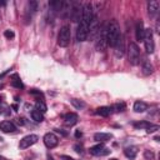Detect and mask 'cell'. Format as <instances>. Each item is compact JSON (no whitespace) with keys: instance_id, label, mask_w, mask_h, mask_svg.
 Instances as JSON below:
<instances>
[{"instance_id":"28","label":"cell","mask_w":160,"mask_h":160,"mask_svg":"<svg viewBox=\"0 0 160 160\" xmlns=\"http://www.w3.org/2000/svg\"><path fill=\"white\" fill-rule=\"evenodd\" d=\"M144 159L145 160H154L155 159V155L151 150H145L144 151Z\"/></svg>"},{"instance_id":"38","label":"cell","mask_w":160,"mask_h":160,"mask_svg":"<svg viewBox=\"0 0 160 160\" xmlns=\"http://www.w3.org/2000/svg\"><path fill=\"white\" fill-rule=\"evenodd\" d=\"M110 160H118V159H110Z\"/></svg>"},{"instance_id":"25","label":"cell","mask_w":160,"mask_h":160,"mask_svg":"<svg viewBox=\"0 0 160 160\" xmlns=\"http://www.w3.org/2000/svg\"><path fill=\"white\" fill-rule=\"evenodd\" d=\"M35 109L44 114V112L48 110V106L45 105V102H44L42 100H40V101H36V104H35Z\"/></svg>"},{"instance_id":"21","label":"cell","mask_w":160,"mask_h":160,"mask_svg":"<svg viewBox=\"0 0 160 160\" xmlns=\"http://www.w3.org/2000/svg\"><path fill=\"white\" fill-rule=\"evenodd\" d=\"M11 85L14 88H16V89H22L24 88V84L21 82V80H20V78H19L18 74H14L11 76Z\"/></svg>"},{"instance_id":"29","label":"cell","mask_w":160,"mask_h":160,"mask_svg":"<svg viewBox=\"0 0 160 160\" xmlns=\"http://www.w3.org/2000/svg\"><path fill=\"white\" fill-rule=\"evenodd\" d=\"M4 36H5L6 39H12V38L15 36V34H14V31H12V30H5Z\"/></svg>"},{"instance_id":"2","label":"cell","mask_w":160,"mask_h":160,"mask_svg":"<svg viewBox=\"0 0 160 160\" xmlns=\"http://www.w3.org/2000/svg\"><path fill=\"white\" fill-rule=\"evenodd\" d=\"M71 39V30L69 25H64L60 28V31L58 34V45L61 48H66Z\"/></svg>"},{"instance_id":"37","label":"cell","mask_w":160,"mask_h":160,"mask_svg":"<svg viewBox=\"0 0 160 160\" xmlns=\"http://www.w3.org/2000/svg\"><path fill=\"white\" fill-rule=\"evenodd\" d=\"M1 141H2V138H0V142H1Z\"/></svg>"},{"instance_id":"18","label":"cell","mask_w":160,"mask_h":160,"mask_svg":"<svg viewBox=\"0 0 160 160\" xmlns=\"http://www.w3.org/2000/svg\"><path fill=\"white\" fill-rule=\"evenodd\" d=\"M115 48V54L118 58H121L122 54H124V40H122V36H120V39L118 40L116 45L114 46Z\"/></svg>"},{"instance_id":"15","label":"cell","mask_w":160,"mask_h":160,"mask_svg":"<svg viewBox=\"0 0 160 160\" xmlns=\"http://www.w3.org/2000/svg\"><path fill=\"white\" fill-rule=\"evenodd\" d=\"M159 11V1L156 0H152V1H149L148 2V12L150 16H155Z\"/></svg>"},{"instance_id":"30","label":"cell","mask_w":160,"mask_h":160,"mask_svg":"<svg viewBox=\"0 0 160 160\" xmlns=\"http://www.w3.org/2000/svg\"><path fill=\"white\" fill-rule=\"evenodd\" d=\"M156 130H159V125H155V124H152L149 129H146V132H154V131H156Z\"/></svg>"},{"instance_id":"14","label":"cell","mask_w":160,"mask_h":160,"mask_svg":"<svg viewBox=\"0 0 160 160\" xmlns=\"http://www.w3.org/2000/svg\"><path fill=\"white\" fill-rule=\"evenodd\" d=\"M110 139H112V134L110 132H96L94 135V140L98 142H105V141H109Z\"/></svg>"},{"instance_id":"1","label":"cell","mask_w":160,"mask_h":160,"mask_svg":"<svg viewBox=\"0 0 160 160\" xmlns=\"http://www.w3.org/2000/svg\"><path fill=\"white\" fill-rule=\"evenodd\" d=\"M121 32H120V26L116 20H110L106 24V40H108V46L114 48L120 39Z\"/></svg>"},{"instance_id":"22","label":"cell","mask_w":160,"mask_h":160,"mask_svg":"<svg viewBox=\"0 0 160 160\" xmlns=\"http://www.w3.org/2000/svg\"><path fill=\"white\" fill-rule=\"evenodd\" d=\"M30 115H31V119H32L34 121H36V122H41V121L44 120V115H42V112H40V111L36 110V109L31 110Z\"/></svg>"},{"instance_id":"36","label":"cell","mask_w":160,"mask_h":160,"mask_svg":"<svg viewBox=\"0 0 160 160\" xmlns=\"http://www.w3.org/2000/svg\"><path fill=\"white\" fill-rule=\"evenodd\" d=\"M1 101H2V96L0 95V104H1Z\"/></svg>"},{"instance_id":"7","label":"cell","mask_w":160,"mask_h":160,"mask_svg":"<svg viewBox=\"0 0 160 160\" xmlns=\"http://www.w3.org/2000/svg\"><path fill=\"white\" fill-rule=\"evenodd\" d=\"M89 152L94 156H104V155H108L110 152V149H108L102 142H99V144L91 146L89 149Z\"/></svg>"},{"instance_id":"23","label":"cell","mask_w":160,"mask_h":160,"mask_svg":"<svg viewBox=\"0 0 160 160\" xmlns=\"http://www.w3.org/2000/svg\"><path fill=\"white\" fill-rule=\"evenodd\" d=\"M70 101H71V105H72L75 109H78V110L85 108V102H84L82 100H80V99H75V98H74V99H71Z\"/></svg>"},{"instance_id":"27","label":"cell","mask_w":160,"mask_h":160,"mask_svg":"<svg viewBox=\"0 0 160 160\" xmlns=\"http://www.w3.org/2000/svg\"><path fill=\"white\" fill-rule=\"evenodd\" d=\"M124 109H125V104H124V102H121V104H115V105H112V106H111L112 112H114V111L119 112V111H122Z\"/></svg>"},{"instance_id":"12","label":"cell","mask_w":160,"mask_h":160,"mask_svg":"<svg viewBox=\"0 0 160 160\" xmlns=\"http://www.w3.org/2000/svg\"><path fill=\"white\" fill-rule=\"evenodd\" d=\"M78 122V115L75 112H69L64 115V124L66 126H74Z\"/></svg>"},{"instance_id":"8","label":"cell","mask_w":160,"mask_h":160,"mask_svg":"<svg viewBox=\"0 0 160 160\" xmlns=\"http://www.w3.org/2000/svg\"><path fill=\"white\" fill-rule=\"evenodd\" d=\"M38 140H39V136H38V135H35V134L26 135V136H24V138L20 140L19 148H20V149H28V148H30L31 145L36 144V142H38Z\"/></svg>"},{"instance_id":"24","label":"cell","mask_w":160,"mask_h":160,"mask_svg":"<svg viewBox=\"0 0 160 160\" xmlns=\"http://www.w3.org/2000/svg\"><path fill=\"white\" fill-rule=\"evenodd\" d=\"M152 124L150 122V121H138V122H134V128H136V129H149L150 126H151Z\"/></svg>"},{"instance_id":"26","label":"cell","mask_w":160,"mask_h":160,"mask_svg":"<svg viewBox=\"0 0 160 160\" xmlns=\"http://www.w3.org/2000/svg\"><path fill=\"white\" fill-rule=\"evenodd\" d=\"M10 108L8 105H4V104H0V115H4V116H8L10 115Z\"/></svg>"},{"instance_id":"4","label":"cell","mask_w":160,"mask_h":160,"mask_svg":"<svg viewBox=\"0 0 160 160\" xmlns=\"http://www.w3.org/2000/svg\"><path fill=\"white\" fill-rule=\"evenodd\" d=\"M144 45H145V50L149 54H152L155 50V42H154V35H152V30L151 29H145V34H144Z\"/></svg>"},{"instance_id":"31","label":"cell","mask_w":160,"mask_h":160,"mask_svg":"<svg viewBox=\"0 0 160 160\" xmlns=\"http://www.w3.org/2000/svg\"><path fill=\"white\" fill-rule=\"evenodd\" d=\"M74 149H75V151H76L78 154H82V152H84V148H82V145L76 144V145H74Z\"/></svg>"},{"instance_id":"19","label":"cell","mask_w":160,"mask_h":160,"mask_svg":"<svg viewBox=\"0 0 160 160\" xmlns=\"http://www.w3.org/2000/svg\"><path fill=\"white\" fill-rule=\"evenodd\" d=\"M152 71H154L152 64H151L148 59H144V60H142V72H144L145 75H150V74H152Z\"/></svg>"},{"instance_id":"3","label":"cell","mask_w":160,"mask_h":160,"mask_svg":"<svg viewBox=\"0 0 160 160\" xmlns=\"http://www.w3.org/2000/svg\"><path fill=\"white\" fill-rule=\"evenodd\" d=\"M128 59L131 65H138L140 62V49L135 42H130L128 48Z\"/></svg>"},{"instance_id":"33","label":"cell","mask_w":160,"mask_h":160,"mask_svg":"<svg viewBox=\"0 0 160 160\" xmlns=\"http://www.w3.org/2000/svg\"><path fill=\"white\" fill-rule=\"evenodd\" d=\"M60 159H61V160H75V159H72V158H70V156H68V155H61Z\"/></svg>"},{"instance_id":"10","label":"cell","mask_w":160,"mask_h":160,"mask_svg":"<svg viewBox=\"0 0 160 160\" xmlns=\"http://www.w3.org/2000/svg\"><path fill=\"white\" fill-rule=\"evenodd\" d=\"M88 35H89V26L79 22V26L76 30V39L79 41H85L88 39Z\"/></svg>"},{"instance_id":"32","label":"cell","mask_w":160,"mask_h":160,"mask_svg":"<svg viewBox=\"0 0 160 160\" xmlns=\"http://www.w3.org/2000/svg\"><path fill=\"white\" fill-rule=\"evenodd\" d=\"M30 94H31V95H36V96H41V98H42V92L39 91V90H36V89L30 90Z\"/></svg>"},{"instance_id":"39","label":"cell","mask_w":160,"mask_h":160,"mask_svg":"<svg viewBox=\"0 0 160 160\" xmlns=\"http://www.w3.org/2000/svg\"><path fill=\"white\" fill-rule=\"evenodd\" d=\"M26 160H30V159H26Z\"/></svg>"},{"instance_id":"17","label":"cell","mask_w":160,"mask_h":160,"mask_svg":"<svg viewBox=\"0 0 160 160\" xmlns=\"http://www.w3.org/2000/svg\"><path fill=\"white\" fill-rule=\"evenodd\" d=\"M95 114L96 115H100V116H109L110 114H112V110H111V106H100L95 110Z\"/></svg>"},{"instance_id":"5","label":"cell","mask_w":160,"mask_h":160,"mask_svg":"<svg viewBox=\"0 0 160 160\" xmlns=\"http://www.w3.org/2000/svg\"><path fill=\"white\" fill-rule=\"evenodd\" d=\"M106 46H108V40H106V24H105L99 29L96 48L99 51H104L106 49Z\"/></svg>"},{"instance_id":"13","label":"cell","mask_w":160,"mask_h":160,"mask_svg":"<svg viewBox=\"0 0 160 160\" xmlns=\"http://www.w3.org/2000/svg\"><path fill=\"white\" fill-rule=\"evenodd\" d=\"M0 130L2 132H14L16 130V126L14 125V122L8 121V120H4V121L0 122Z\"/></svg>"},{"instance_id":"9","label":"cell","mask_w":160,"mask_h":160,"mask_svg":"<svg viewBox=\"0 0 160 160\" xmlns=\"http://www.w3.org/2000/svg\"><path fill=\"white\" fill-rule=\"evenodd\" d=\"M44 144L46 145V148L52 149V148H55L59 144V139H58V136L55 134L48 132V134L44 135Z\"/></svg>"},{"instance_id":"6","label":"cell","mask_w":160,"mask_h":160,"mask_svg":"<svg viewBox=\"0 0 160 160\" xmlns=\"http://www.w3.org/2000/svg\"><path fill=\"white\" fill-rule=\"evenodd\" d=\"M81 14H82V5L80 2H71V6H70V18L72 21H80L81 20Z\"/></svg>"},{"instance_id":"16","label":"cell","mask_w":160,"mask_h":160,"mask_svg":"<svg viewBox=\"0 0 160 160\" xmlns=\"http://www.w3.org/2000/svg\"><path fill=\"white\" fill-rule=\"evenodd\" d=\"M124 155L128 158V159H134L136 155H138V146H128L124 149Z\"/></svg>"},{"instance_id":"20","label":"cell","mask_w":160,"mask_h":160,"mask_svg":"<svg viewBox=\"0 0 160 160\" xmlns=\"http://www.w3.org/2000/svg\"><path fill=\"white\" fill-rule=\"evenodd\" d=\"M145 110H148V104L145 101H135L134 104V111L135 112H144Z\"/></svg>"},{"instance_id":"35","label":"cell","mask_w":160,"mask_h":160,"mask_svg":"<svg viewBox=\"0 0 160 160\" xmlns=\"http://www.w3.org/2000/svg\"><path fill=\"white\" fill-rule=\"evenodd\" d=\"M48 159H49V160H52V158H51L50 155H48Z\"/></svg>"},{"instance_id":"11","label":"cell","mask_w":160,"mask_h":160,"mask_svg":"<svg viewBox=\"0 0 160 160\" xmlns=\"http://www.w3.org/2000/svg\"><path fill=\"white\" fill-rule=\"evenodd\" d=\"M144 34H145L144 22H142L141 20H138V21H136V25H135V38H136V40H138V41H142Z\"/></svg>"},{"instance_id":"34","label":"cell","mask_w":160,"mask_h":160,"mask_svg":"<svg viewBox=\"0 0 160 160\" xmlns=\"http://www.w3.org/2000/svg\"><path fill=\"white\" fill-rule=\"evenodd\" d=\"M81 135H82V132H81V131H79V130H76V131H75V136H76V138H81Z\"/></svg>"}]
</instances>
